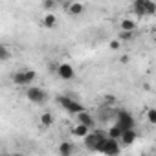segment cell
Instances as JSON below:
<instances>
[{
    "label": "cell",
    "instance_id": "cell-1",
    "mask_svg": "<svg viewBox=\"0 0 156 156\" xmlns=\"http://www.w3.org/2000/svg\"><path fill=\"white\" fill-rule=\"evenodd\" d=\"M11 79H13V85H17V87H28L37 79V73L30 68H24V70L15 72Z\"/></svg>",
    "mask_w": 156,
    "mask_h": 156
},
{
    "label": "cell",
    "instance_id": "cell-2",
    "mask_svg": "<svg viewBox=\"0 0 156 156\" xmlns=\"http://www.w3.org/2000/svg\"><path fill=\"white\" fill-rule=\"evenodd\" d=\"M83 140H85L87 149L96 151V152H101V147H103V143H105V140H107V134H103L101 130H98V132H94V134L88 132Z\"/></svg>",
    "mask_w": 156,
    "mask_h": 156
},
{
    "label": "cell",
    "instance_id": "cell-3",
    "mask_svg": "<svg viewBox=\"0 0 156 156\" xmlns=\"http://www.w3.org/2000/svg\"><path fill=\"white\" fill-rule=\"evenodd\" d=\"M26 99L30 101V103H35V105H42L46 99H48V94H46V90L44 88H41V87H33V85H28V88H26Z\"/></svg>",
    "mask_w": 156,
    "mask_h": 156
},
{
    "label": "cell",
    "instance_id": "cell-4",
    "mask_svg": "<svg viewBox=\"0 0 156 156\" xmlns=\"http://www.w3.org/2000/svg\"><path fill=\"white\" fill-rule=\"evenodd\" d=\"M114 114H116V123L114 125H118L121 130L136 127V119H134V116L130 112H127V110H116Z\"/></svg>",
    "mask_w": 156,
    "mask_h": 156
},
{
    "label": "cell",
    "instance_id": "cell-5",
    "mask_svg": "<svg viewBox=\"0 0 156 156\" xmlns=\"http://www.w3.org/2000/svg\"><path fill=\"white\" fill-rule=\"evenodd\" d=\"M57 105H59L61 108H64L66 112H70V114H77V112L85 110V107H83L81 103H77L75 99H72V98H68V96H57Z\"/></svg>",
    "mask_w": 156,
    "mask_h": 156
},
{
    "label": "cell",
    "instance_id": "cell-6",
    "mask_svg": "<svg viewBox=\"0 0 156 156\" xmlns=\"http://www.w3.org/2000/svg\"><path fill=\"white\" fill-rule=\"evenodd\" d=\"M62 81H72L73 77H75V70H73V66L70 64V62H61L59 66H57V72H55Z\"/></svg>",
    "mask_w": 156,
    "mask_h": 156
},
{
    "label": "cell",
    "instance_id": "cell-7",
    "mask_svg": "<svg viewBox=\"0 0 156 156\" xmlns=\"http://www.w3.org/2000/svg\"><path fill=\"white\" fill-rule=\"evenodd\" d=\"M119 151H121L119 149V140H112V138L107 136V140H105V143L101 147V152L103 154H108V156H118Z\"/></svg>",
    "mask_w": 156,
    "mask_h": 156
},
{
    "label": "cell",
    "instance_id": "cell-8",
    "mask_svg": "<svg viewBox=\"0 0 156 156\" xmlns=\"http://www.w3.org/2000/svg\"><path fill=\"white\" fill-rule=\"evenodd\" d=\"M136 138H138V134H136L134 129H125V130H121L119 141H121L123 145H132V143L136 141Z\"/></svg>",
    "mask_w": 156,
    "mask_h": 156
},
{
    "label": "cell",
    "instance_id": "cell-9",
    "mask_svg": "<svg viewBox=\"0 0 156 156\" xmlns=\"http://www.w3.org/2000/svg\"><path fill=\"white\" fill-rule=\"evenodd\" d=\"M66 11H68V15H72V17H81V15L85 13V6H83L81 2H68Z\"/></svg>",
    "mask_w": 156,
    "mask_h": 156
},
{
    "label": "cell",
    "instance_id": "cell-10",
    "mask_svg": "<svg viewBox=\"0 0 156 156\" xmlns=\"http://www.w3.org/2000/svg\"><path fill=\"white\" fill-rule=\"evenodd\" d=\"M77 116V123H83V125H87L88 129H92L94 125H96V119L87 112V110H81V112H77L75 114Z\"/></svg>",
    "mask_w": 156,
    "mask_h": 156
},
{
    "label": "cell",
    "instance_id": "cell-11",
    "mask_svg": "<svg viewBox=\"0 0 156 156\" xmlns=\"http://www.w3.org/2000/svg\"><path fill=\"white\" fill-rule=\"evenodd\" d=\"M57 152H59L61 156H72V154L75 152V145H73L72 141H62V143L57 147Z\"/></svg>",
    "mask_w": 156,
    "mask_h": 156
},
{
    "label": "cell",
    "instance_id": "cell-12",
    "mask_svg": "<svg viewBox=\"0 0 156 156\" xmlns=\"http://www.w3.org/2000/svg\"><path fill=\"white\" fill-rule=\"evenodd\" d=\"M42 26L48 28V30H53L57 26V17L53 15V11H48L44 17H42Z\"/></svg>",
    "mask_w": 156,
    "mask_h": 156
},
{
    "label": "cell",
    "instance_id": "cell-13",
    "mask_svg": "<svg viewBox=\"0 0 156 156\" xmlns=\"http://www.w3.org/2000/svg\"><path fill=\"white\" fill-rule=\"evenodd\" d=\"M145 2H147V0H134V2H132V11L138 17H147L145 15Z\"/></svg>",
    "mask_w": 156,
    "mask_h": 156
},
{
    "label": "cell",
    "instance_id": "cell-14",
    "mask_svg": "<svg viewBox=\"0 0 156 156\" xmlns=\"http://www.w3.org/2000/svg\"><path fill=\"white\" fill-rule=\"evenodd\" d=\"M88 130H90V129H88L87 125H83V123H77V125L72 129V134H73L75 138H85V136L88 134Z\"/></svg>",
    "mask_w": 156,
    "mask_h": 156
},
{
    "label": "cell",
    "instance_id": "cell-15",
    "mask_svg": "<svg viewBox=\"0 0 156 156\" xmlns=\"http://www.w3.org/2000/svg\"><path fill=\"white\" fill-rule=\"evenodd\" d=\"M39 123H41L42 127H51V125H53V114H51L50 110L42 112L41 118H39Z\"/></svg>",
    "mask_w": 156,
    "mask_h": 156
},
{
    "label": "cell",
    "instance_id": "cell-16",
    "mask_svg": "<svg viewBox=\"0 0 156 156\" xmlns=\"http://www.w3.org/2000/svg\"><path fill=\"white\" fill-rule=\"evenodd\" d=\"M119 26H121V30H129V31H134L136 30V22L130 20V19H123L119 22Z\"/></svg>",
    "mask_w": 156,
    "mask_h": 156
},
{
    "label": "cell",
    "instance_id": "cell-17",
    "mask_svg": "<svg viewBox=\"0 0 156 156\" xmlns=\"http://www.w3.org/2000/svg\"><path fill=\"white\" fill-rule=\"evenodd\" d=\"M118 39H119L121 42L132 41V39H134V31H129V30H121V31H119V35H118Z\"/></svg>",
    "mask_w": 156,
    "mask_h": 156
},
{
    "label": "cell",
    "instance_id": "cell-18",
    "mask_svg": "<svg viewBox=\"0 0 156 156\" xmlns=\"http://www.w3.org/2000/svg\"><path fill=\"white\" fill-rule=\"evenodd\" d=\"M145 15H149V17L156 15V4H154V0H147V2H145Z\"/></svg>",
    "mask_w": 156,
    "mask_h": 156
},
{
    "label": "cell",
    "instance_id": "cell-19",
    "mask_svg": "<svg viewBox=\"0 0 156 156\" xmlns=\"http://www.w3.org/2000/svg\"><path fill=\"white\" fill-rule=\"evenodd\" d=\"M11 59V51L6 44H0V61H9Z\"/></svg>",
    "mask_w": 156,
    "mask_h": 156
},
{
    "label": "cell",
    "instance_id": "cell-20",
    "mask_svg": "<svg viewBox=\"0 0 156 156\" xmlns=\"http://www.w3.org/2000/svg\"><path fill=\"white\" fill-rule=\"evenodd\" d=\"M108 138H112V140H119V136H121V129L118 127V125H112L110 129H108V134H107Z\"/></svg>",
    "mask_w": 156,
    "mask_h": 156
},
{
    "label": "cell",
    "instance_id": "cell-21",
    "mask_svg": "<svg viewBox=\"0 0 156 156\" xmlns=\"http://www.w3.org/2000/svg\"><path fill=\"white\" fill-rule=\"evenodd\" d=\"M55 6H57L55 0H44V2H42V8H44L46 11H53V9H55Z\"/></svg>",
    "mask_w": 156,
    "mask_h": 156
},
{
    "label": "cell",
    "instance_id": "cell-22",
    "mask_svg": "<svg viewBox=\"0 0 156 156\" xmlns=\"http://www.w3.org/2000/svg\"><path fill=\"white\" fill-rule=\"evenodd\" d=\"M147 119H149L151 125H156V110L154 108H149L147 110Z\"/></svg>",
    "mask_w": 156,
    "mask_h": 156
},
{
    "label": "cell",
    "instance_id": "cell-23",
    "mask_svg": "<svg viewBox=\"0 0 156 156\" xmlns=\"http://www.w3.org/2000/svg\"><path fill=\"white\" fill-rule=\"evenodd\" d=\"M108 48H110L112 51H118V50L121 48V41H119V39H114V41H110V42H108Z\"/></svg>",
    "mask_w": 156,
    "mask_h": 156
},
{
    "label": "cell",
    "instance_id": "cell-24",
    "mask_svg": "<svg viewBox=\"0 0 156 156\" xmlns=\"http://www.w3.org/2000/svg\"><path fill=\"white\" fill-rule=\"evenodd\" d=\"M105 103H107V105H114V103H116V98H114L112 94H107V96H105Z\"/></svg>",
    "mask_w": 156,
    "mask_h": 156
},
{
    "label": "cell",
    "instance_id": "cell-25",
    "mask_svg": "<svg viewBox=\"0 0 156 156\" xmlns=\"http://www.w3.org/2000/svg\"><path fill=\"white\" fill-rule=\"evenodd\" d=\"M119 61H121V64H127V62L130 61V57H129V55H121V59H119Z\"/></svg>",
    "mask_w": 156,
    "mask_h": 156
},
{
    "label": "cell",
    "instance_id": "cell-26",
    "mask_svg": "<svg viewBox=\"0 0 156 156\" xmlns=\"http://www.w3.org/2000/svg\"><path fill=\"white\" fill-rule=\"evenodd\" d=\"M57 66H59V64H55V62H51V64H50V72H57Z\"/></svg>",
    "mask_w": 156,
    "mask_h": 156
},
{
    "label": "cell",
    "instance_id": "cell-27",
    "mask_svg": "<svg viewBox=\"0 0 156 156\" xmlns=\"http://www.w3.org/2000/svg\"><path fill=\"white\" fill-rule=\"evenodd\" d=\"M55 2H62V0H55Z\"/></svg>",
    "mask_w": 156,
    "mask_h": 156
}]
</instances>
